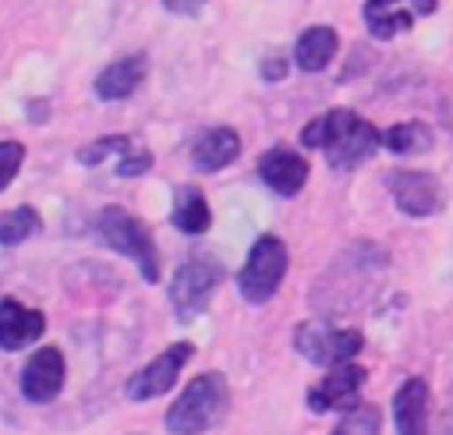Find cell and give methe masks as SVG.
<instances>
[{
	"label": "cell",
	"instance_id": "d6986e66",
	"mask_svg": "<svg viewBox=\"0 0 453 435\" xmlns=\"http://www.w3.org/2000/svg\"><path fill=\"white\" fill-rule=\"evenodd\" d=\"M170 223H173L180 233H188V237L205 233L209 223H212V212H209L205 195H202L198 187H180V191H177V202H173V212H170Z\"/></svg>",
	"mask_w": 453,
	"mask_h": 435
},
{
	"label": "cell",
	"instance_id": "7402d4cb",
	"mask_svg": "<svg viewBox=\"0 0 453 435\" xmlns=\"http://www.w3.org/2000/svg\"><path fill=\"white\" fill-rule=\"evenodd\" d=\"M379 431H382V410L372 407V403H357L333 428V435H379Z\"/></svg>",
	"mask_w": 453,
	"mask_h": 435
},
{
	"label": "cell",
	"instance_id": "484cf974",
	"mask_svg": "<svg viewBox=\"0 0 453 435\" xmlns=\"http://www.w3.org/2000/svg\"><path fill=\"white\" fill-rule=\"evenodd\" d=\"M262 78H265V81H280V78H287V60L276 57V53L265 57V60H262Z\"/></svg>",
	"mask_w": 453,
	"mask_h": 435
},
{
	"label": "cell",
	"instance_id": "ac0fdd59",
	"mask_svg": "<svg viewBox=\"0 0 453 435\" xmlns=\"http://www.w3.org/2000/svg\"><path fill=\"white\" fill-rule=\"evenodd\" d=\"M241 152V138L234 127H212L195 141V166L202 173H216L226 163H234Z\"/></svg>",
	"mask_w": 453,
	"mask_h": 435
},
{
	"label": "cell",
	"instance_id": "5b68a950",
	"mask_svg": "<svg viewBox=\"0 0 453 435\" xmlns=\"http://www.w3.org/2000/svg\"><path fill=\"white\" fill-rule=\"evenodd\" d=\"M223 265L216 255H191L177 265L173 279H170V304L177 311L180 322H191L195 315L205 311L212 290L223 283Z\"/></svg>",
	"mask_w": 453,
	"mask_h": 435
},
{
	"label": "cell",
	"instance_id": "603a6c76",
	"mask_svg": "<svg viewBox=\"0 0 453 435\" xmlns=\"http://www.w3.org/2000/svg\"><path fill=\"white\" fill-rule=\"evenodd\" d=\"M134 145H131V138L127 134H106V138H99V141H92V145H85L81 152H78V163L81 166H99L103 159H110V156H127Z\"/></svg>",
	"mask_w": 453,
	"mask_h": 435
},
{
	"label": "cell",
	"instance_id": "44dd1931",
	"mask_svg": "<svg viewBox=\"0 0 453 435\" xmlns=\"http://www.w3.org/2000/svg\"><path fill=\"white\" fill-rule=\"evenodd\" d=\"M39 230H42V219H39V212L32 205H18V209L0 216V244L4 248H14V244L35 237Z\"/></svg>",
	"mask_w": 453,
	"mask_h": 435
},
{
	"label": "cell",
	"instance_id": "ffe728a7",
	"mask_svg": "<svg viewBox=\"0 0 453 435\" xmlns=\"http://www.w3.org/2000/svg\"><path fill=\"white\" fill-rule=\"evenodd\" d=\"M432 141H435V134L425 120H400L389 131H382V145L396 156H421L432 149Z\"/></svg>",
	"mask_w": 453,
	"mask_h": 435
},
{
	"label": "cell",
	"instance_id": "6da1fadb",
	"mask_svg": "<svg viewBox=\"0 0 453 435\" xmlns=\"http://www.w3.org/2000/svg\"><path fill=\"white\" fill-rule=\"evenodd\" d=\"M301 145L326 152L333 170H354L375 156V149L382 145V131L372 127L354 110L340 106V110H326L315 120H308L301 131Z\"/></svg>",
	"mask_w": 453,
	"mask_h": 435
},
{
	"label": "cell",
	"instance_id": "30bf717a",
	"mask_svg": "<svg viewBox=\"0 0 453 435\" xmlns=\"http://www.w3.org/2000/svg\"><path fill=\"white\" fill-rule=\"evenodd\" d=\"M365 378H368V371L361 364H336L319 385L308 389V407L315 414H326V410H354Z\"/></svg>",
	"mask_w": 453,
	"mask_h": 435
},
{
	"label": "cell",
	"instance_id": "52a82bcc",
	"mask_svg": "<svg viewBox=\"0 0 453 435\" xmlns=\"http://www.w3.org/2000/svg\"><path fill=\"white\" fill-rule=\"evenodd\" d=\"M361 347H365V336L357 329H340L329 322H301L294 329V350L304 361L322 364V368L350 364Z\"/></svg>",
	"mask_w": 453,
	"mask_h": 435
},
{
	"label": "cell",
	"instance_id": "ba28073f",
	"mask_svg": "<svg viewBox=\"0 0 453 435\" xmlns=\"http://www.w3.org/2000/svg\"><path fill=\"white\" fill-rule=\"evenodd\" d=\"M386 187H389L396 209L411 219H425V216L439 212V205H442V187L425 170H389Z\"/></svg>",
	"mask_w": 453,
	"mask_h": 435
},
{
	"label": "cell",
	"instance_id": "7c38bea8",
	"mask_svg": "<svg viewBox=\"0 0 453 435\" xmlns=\"http://www.w3.org/2000/svg\"><path fill=\"white\" fill-rule=\"evenodd\" d=\"M64 354L57 347H39L21 368V393L32 403H50L64 389Z\"/></svg>",
	"mask_w": 453,
	"mask_h": 435
},
{
	"label": "cell",
	"instance_id": "2e32d148",
	"mask_svg": "<svg viewBox=\"0 0 453 435\" xmlns=\"http://www.w3.org/2000/svg\"><path fill=\"white\" fill-rule=\"evenodd\" d=\"M145 78V53H131V57H120L113 60L110 67L99 71L96 78V95L113 103V99H127Z\"/></svg>",
	"mask_w": 453,
	"mask_h": 435
},
{
	"label": "cell",
	"instance_id": "d4e9b609",
	"mask_svg": "<svg viewBox=\"0 0 453 435\" xmlns=\"http://www.w3.org/2000/svg\"><path fill=\"white\" fill-rule=\"evenodd\" d=\"M149 166H152V156H149L145 149H131L127 156L117 159V173H120V177H138V173H145Z\"/></svg>",
	"mask_w": 453,
	"mask_h": 435
},
{
	"label": "cell",
	"instance_id": "e0dca14e",
	"mask_svg": "<svg viewBox=\"0 0 453 435\" xmlns=\"http://www.w3.org/2000/svg\"><path fill=\"white\" fill-rule=\"evenodd\" d=\"M336 46H340V39H336V32L329 25H311L294 42V64L301 71H308V74L326 71V64L336 57Z\"/></svg>",
	"mask_w": 453,
	"mask_h": 435
},
{
	"label": "cell",
	"instance_id": "277c9868",
	"mask_svg": "<svg viewBox=\"0 0 453 435\" xmlns=\"http://www.w3.org/2000/svg\"><path fill=\"white\" fill-rule=\"evenodd\" d=\"M96 233L103 237L106 248H113L117 255L131 258L142 272L145 283H156L159 279V251H156V240L149 233V226L142 219H134L127 209L120 205H110L99 212L96 219Z\"/></svg>",
	"mask_w": 453,
	"mask_h": 435
},
{
	"label": "cell",
	"instance_id": "8992f818",
	"mask_svg": "<svg viewBox=\"0 0 453 435\" xmlns=\"http://www.w3.org/2000/svg\"><path fill=\"white\" fill-rule=\"evenodd\" d=\"M283 276H287V244L273 233H262L244 258V269L237 276V290L248 304H265L280 290Z\"/></svg>",
	"mask_w": 453,
	"mask_h": 435
},
{
	"label": "cell",
	"instance_id": "7a4b0ae2",
	"mask_svg": "<svg viewBox=\"0 0 453 435\" xmlns=\"http://www.w3.org/2000/svg\"><path fill=\"white\" fill-rule=\"evenodd\" d=\"M382 269H386V251H379L372 244H357L333 262V269L311 290V301L329 315L350 311L372 286V276H379Z\"/></svg>",
	"mask_w": 453,
	"mask_h": 435
},
{
	"label": "cell",
	"instance_id": "4fadbf2b",
	"mask_svg": "<svg viewBox=\"0 0 453 435\" xmlns=\"http://www.w3.org/2000/svg\"><path fill=\"white\" fill-rule=\"evenodd\" d=\"M258 177L265 180L269 191L290 198V195H297V191L304 187V180H308V159H304L301 152L287 149V145H273V149L258 159Z\"/></svg>",
	"mask_w": 453,
	"mask_h": 435
},
{
	"label": "cell",
	"instance_id": "9c48e42d",
	"mask_svg": "<svg viewBox=\"0 0 453 435\" xmlns=\"http://www.w3.org/2000/svg\"><path fill=\"white\" fill-rule=\"evenodd\" d=\"M191 350H195V347H191L188 340L170 343L159 357H152L142 371H134V375L127 378V396H131V400H152V396H163V393L177 382V375H180V368L188 364Z\"/></svg>",
	"mask_w": 453,
	"mask_h": 435
},
{
	"label": "cell",
	"instance_id": "5bb4252c",
	"mask_svg": "<svg viewBox=\"0 0 453 435\" xmlns=\"http://www.w3.org/2000/svg\"><path fill=\"white\" fill-rule=\"evenodd\" d=\"M428 403H432V393H428V382L421 375L407 378L396 396H393V421H396V431L400 435H432L428 428Z\"/></svg>",
	"mask_w": 453,
	"mask_h": 435
},
{
	"label": "cell",
	"instance_id": "3957f363",
	"mask_svg": "<svg viewBox=\"0 0 453 435\" xmlns=\"http://www.w3.org/2000/svg\"><path fill=\"white\" fill-rule=\"evenodd\" d=\"M230 410V385L219 371H205L191 378V385L173 400L166 410V431L170 435H202L216 428Z\"/></svg>",
	"mask_w": 453,
	"mask_h": 435
},
{
	"label": "cell",
	"instance_id": "9a60e30c",
	"mask_svg": "<svg viewBox=\"0 0 453 435\" xmlns=\"http://www.w3.org/2000/svg\"><path fill=\"white\" fill-rule=\"evenodd\" d=\"M46 332V315L18 301H0V350H21Z\"/></svg>",
	"mask_w": 453,
	"mask_h": 435
},
{
	"label": "cell",
	"instance_id": "83f0119b",
	"mask_svg": "<svg viewBox=\"0 0 453 435\" xmlns=\"http://www.w3.org/2000/svg\"><path fill=\"white\" fill-rule=\"evenodd\" d=\"M442 435H453V393H449L446 410H442Z\"/></svg>",
	"mask_w": 453,
	"mask_h": 435
},
{
	"label": "cell",
	"instance_id": "4316f807",
	"mask_svg": "<svg viewBox=\"0 0 453 435\" xmlns=\"http://www.w3.org/2000/svg\"><path fill=\"white\" fill-rule=\"evenodd\" d=\"M163 7H166L170 14H180V18H191V14H198V11L205 7V0H163Z\"/></svg>",
	"mask_w": 453,
	"mask_h": 435
},
{
	"label": "cell",
	"instance_id": "8fae6325",
	"mask_svg": "<svg viewBox=\"0 0 453 435\" xmlns=\"http://www.w3.org/2000/svg\"><path fill=\"white\" fill-rule=\"evenodd\" d=\"M432 11H435V0H365V7H361L372 39H382V42L407 32L418 18H425Z\"/></svg>",
	"mask_w": 453,
	"mask_h": 435
},
{
	"label": "cell",
	"instance_id": "cb8c5ba5",
	"mask_svg": "<svg viewBox=\"0 0 453 435\" xmlns=\"http://www.w3.org/2000/svg\"><path fill=\"white\" fill-rule=\"evenodd\" d=\"M21 159H25L21 141H0V191L14 180V173L21 170Z\"/></svg>",
	"mask_w": 453,
	"mask_h": 435
}]
</instances>
